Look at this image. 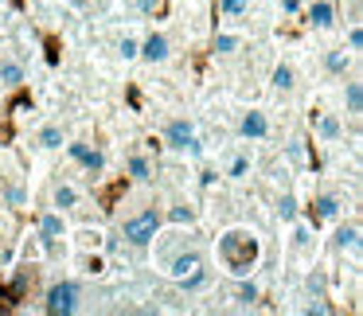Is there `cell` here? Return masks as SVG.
<instances>
[{
  "instance_id": "1",
  "label": "cell",
  "mask_w": 363,
  "mask_h": 316,
  "mask_svg": "<svg viewBox=\"0 0 363 316\" xmlns=\"http://www.w3.org/2000/svg\"><path fill=\"white\" fill-rule=\"evenodd\" d=\"M219 258L235 277L250 273L254 261H258V235H254V230H242V227L227 230V235L219 238Z\"/></svg>"
},
{
  "instance_id": "2",
  "label": "cell",
  "mask_w": 363,
  "mask_h": 316,
  "mask_svg": "<svg viewBox=\"0 0 363 316\" xmlns=\"http://www.w3.org/2000/svg\"><path fill=\"white\" fill-rule=\"evenodd\" d=\"M160 222H164V215H160L157 207H145V211H137V215H129V219H121V238H125L129 246H137V250H145V246L157 242Z\"/></svg>"
},
{
  "instance_id": "3",
  "label": "cell",
  "mask_w": 363,
  "mask_h": 316,
  "mask_svg": "<svg viewBox=\"0 0 363 316\" xmlns=\"http://www.w3.org/2000/svg\"><path fill=\"white\" fill-rule=\"evenodd\" d=\"M164 149L184 152V157H199V152H203V141L196 137L191 118H172V121H168V125H164Z\"/></svg>"
},
{
  "instance_id": "4",
  "label": "cell",
  "mask_w": 363,
  "mask_h": 316,
  "mask_svg": "<svg viewBox=\"0 0 363 316\" xmlns=\"http://www.w3.org/2000/svg\"><path fill=\"white\" fill-rule=\"evenodd\" d=\"M79 300H82V289L74 281H55L48 289V297H43V308L51 316H71V312H79Z\"/></svg>"
},
{
  "instance_id": "5",
  "label": "cell",
  "mask_w": 363,
  "mask_h": 316,
  "mask_svg": "<svg viewBox=\"0 0 363 316\" xmlns=\"http://www.w3.org/2000/svg\"><path fill=\"white\" fill-rule=\"evenodd\" d=\"M199 266H207V261H203V254H199L196 246H180V250L164 261V269H168V277H172V281H184V277L196 273Z\"/></svg>"
},
{
  "instance_id": "6",
  "label": "cell",
  "mask_w": 363,
  "mask_h": 316,
  "mask_svg": "<svg viewBox=\"0 0 363 316\" xmlns=\"http://www.w3.org/2000/svg\"><path fill=\"white\" fill-rule=\"evenodd\" d=\"M168 55H172V43H168V35H149V40H141V47H137V59L141 63H149V67H157V63H168Z\"/></svg>"
},
{
  "instance_id": "7",
  "label": "cell",
  "mask_w": 363,
  "mask_h": 316,
  "mask_svg": "<svg viewBox=\"0 0 363 316\" xmlns=\"http://www.w3.org/2000/svg\"><path fill=\"white\" fill-rule=\"evenodd\" d=\"M35 235H40L43 246H48V242H63V238H67V219H63V211H55V207H51V211H43Z\"/></svg>"
},
{
  "instance_id": "8",
  "label": "cell",
  "mask_w": 363,
  "mask_h": 316,
  "mask_svg": "<svg viewBox=\"0 0 363 316\" xmlns=\"http://www.w3.org/2000/svg\"><path fill=\"white\" fill-rule=\"evenodd\" d=\"M238 133H242L246 141H262V137H269V118L262 110H246L242 121H238Z\"/></svg>"
},
{
  "instance_id": "9",
  "label": "cell",
  "mask_w": 363,
  "mask_h": 316,
  "mask_svg": "<svg viewBox=\"0 0 363 316\" xmlns=\"http://www.w3.org/2000/svg\"><path fill=\"white\" fill-rule=\"evenodd\" d=\"M316 137H320L324 145L344 141V118H340V113H320V118H316Z\"/></svg>"
},
{
  "instance_id": "10",
  "label": "cell",
  "mask_w": 363,
  "mask_h": 316,
  "mask_svg": "<svg viewBox=\"0 0 363 316\" xmlns=\"http://www.w3.org/2000/svg\"><path fill=\"white\" fill-rule=\"evenodd\" d=\"M79 199H82V191L74 188V184H55V191H51V207H55V211H74V207H79Z\"/></svg>"
},
{
  "instance_id": "11",
  "label": "cell",
  "mask_w": 363,
  "mask_h": 316,
  "mask_svg": "<svg viewBox=\"0 0 363 316\" xmlns=\"http://www.w3.org/2000/svg\"><path fill=\"white\" fill-rule=\"evenodd\" d=\"M308 24H313L316 32H324V28L336 24V9H332V0H313V4H308Z\"/></svg>"
},
{
  "instance_id": "12",
  "label": "cell",
  "mask_w": 363,
  "mask_h": 316,
  "mask_svg": "<svg viewBox=\"0 0 363 316\" xmlns=\"http://www.w3.org/2000/svg\"><path fill=\"white\" fill-rule=\"evenodd\" d=\"M35 145H40V149H48V152L63 149V145H67V129L55 125V121H48V125H40V133H35Z\"/></svg>"
},
{
  "instance_id": "13",
  "label": "cell",
  "mask_w": 363,
  "mask_h": 316,
  "mask_svg": "<svg viewBox=\"0 0 363 316\" xmlns=\"http://www.w3.org/2000/svg\"><path fill=\"white\" fill-rule=\"evenodd\" d=\"M324 71H328V74H336V79H344V74L352 71V51H344V47L324 51Z\"/></svg>"
},
{
  "instance_id": "14",
  "label": "cell",
  "mask_w": 363,
  "mask_h": 316,
  "mask_svg": "<svg viewBox=\"0 0 363 316\" xmlns=\"http://www.w3.org/2000/svg\"><path fill=\"white\" fill-rule=\"evenodd\" d=\"M340 196H316V203H313V219L316 222H336L340 219Z\"/></svg>"
},
{
  "instance_id": "15",
  "label": "cell",
  "mask_w": 363,
  "mask_h": 316,
  "mask_svg": "<svg viewBox=\"0 0 363 316\" xmlns=\"http://www.w3.org/2000/svg\"><path fill=\"white\" fill-rule=\"evenodd\" d=\"M344 110H347V118H359L363 113V82L359 79L344 82Z\"/></svg>"
},
{
  "instance_id": "16",
  "label": "cell",
  "mask_w": 363,
  "mask_h": 316,
  "mask_svg": "<svg viewBox=\"0 0 363 316\" xmlns=\"http://www.w3.org/2000/svg\"><path fill=\"white\" fill-rule=\"evenodd\" d=\"M125 172L133 184H149L152 180V160L141 157V152H133V157H125Z\"/></svg>"
},
{
  "instance_id": "17",
  "label": "cell",
  "mask_w": 363,
  "mask_h": 316,
  "mask_svg": "<svg viewBox=\"0 0 363 316\" xmlns=\"http://www.w3.org/2000/svg\"><path fill=\"white\" fill-rule=\"evenodd\" d=\"M332 246H336L340 254L344 250H359V227H355V222H344V227H336V235H332Z\"/></svg>"
},
{
  "instance_id": "18",
  "label": "cell",
  "mask_w": 363,
  "mask_h": 316,
  "mask_svg": "<svg viewBox=\"0 0 363 316\" xmlns=\"http://www.w3.org/2000/svg\"><path fill=\"white\" fill-rule=\"evenodd\" d=\"M20 82H24V63L4 55L0 59V86H20Z\"/></svg>"
},
{
  "instance_id": "19",
  "label": "cell",
  "mask_w": 363,
  "mask_h": 316,
  "mask_svg": "<svg viewBox=\"0 0 363 316\" xmlns=\"http://www.w3.org/2000/svg\"><path fill=\"white\" fill-rule=\"evenodd\" d=\"M269 86H274L277 94H289V90L297 86V74H293V67H289V63H277L274 74H269Z\"/></svg>"
},
{
  "instance_id": "20",
  "label": "cell",
  "mask_w": 363,
  "mask_h": 316,
  "mask_svg": "<svg viewBox=\"0 0 363 316\" xmlns=\"http://www.w3.org/2000/svg\"><path fill=\"white\" fill-rule=\"evenodd\" d=\"M164 219L172 222V227H196V207L191 203H172Z\"/></svg>"
},
{
  "instance_id": "21",
  "label": "cell",
  "mask_w": 363,
  "mask_h": 316,
  "mask_svg": "<svg viewBox=\"0 0 363 316\" xmlns=\"http://www.w3.org/2000/svg\"><path fill=\"white\" fill-rule=\"evenodd\" d=\"M207 281H211V269H207V266H199L196 273H188L184 281H176V285H180L184 293H199V289H207Z\"/></svg>"
},
{
  "instance_id": "22",
  "label": "cell",
  "mask_w": 363,
  "mask_h": 316,
  "mask_svg": "<svg viewBox=\"0 0 363 316\" xmlns=\"http://www.w3.org/2000/svg\"><path fill=\"white\" fill-rule=\"evenodd\" d=\"M235 300H238V305H254V300H258V281H250V277H246L242 273V281H238L235 285Z\"/></svg>"
},
{
  "instance_id": "23",
  "label": "cell",
  "mask_w": 363,
  "mask_h": 316,
  "mask_svg": "<svg viewBox=\"0 0 363 316\" xmlns=\"http://www.w3.org/2000/svg\"><path fill=\"white\" fill-rule=\"evenodd\" d=\"M79 168H82L86 176H98V172L106 168V157H102V149H94V145H90V149H86V157L79 160Z\"/></svg>"
},
{
  "instance_id": "24",
  "label": "cell",
  "mask_w": 363,
  "mask_h": 316,
  "mask_svg": "<svg viewBox=\"0 0 363 316\" xmlns=\"http://www.w3.org/2000/svg\"><path fill=\"white\" fill-rule=\"evenodd\" d=\"M297 211H301L297 196H293V191H285V196L277 199V219H281V222H297Z\"/></svg>"
},
{
  "instance_id": "25",
  "label": "cell",
  "mask_w": 363,
  "mask_h": 316,
  "mask_svg": "<svg viewBox=\"0 0 363 316\" xmlns=\"http://www.w3.org/2000/svg\"><path fill=\"white\" fill-rule=\"evenodd\" d=\"M238 47H242V40H238L235 32H215V51H219V55H235Z\"/></svg>"
},
{
  "instance_id": "26",
  "label": "cell",
  "mask_w": 363,
  "mask_h": 316,
  "mask_svg": "<svg viewBox=\"0 0 363 316\" xmlns=\"http://www.w3.org/2000/svg\"><path fill=\"white\" fill-rule=\"evenodd\" d=\"M305 289H308V297H324V293H328V277H324L320 269H313V273L305 277Z\"/></svg>"
},
{
  "instance_id": "27",
  "label": "cell",
  "mask_w": 363,
  "mask_h": 316,
  "mask_svg": "<svg viewBox=\"0 0 363 316\" xmlns=\"http://www.w3.org/2000/svg\"><path fill=\"white\" fill-rule=\"evenodd\" d=\"M219 12H223V16H230V20H238V16L250 12V0H219Z\"/></svg>"
},
{
  "instance_id": "28",
  "label": "cell",
  "mask_w": 363,
  "mask_h": 316,
  "mask_svg": "<svg viewBox=\"0 0 363 316\" xmlns=\"http://www.w3.org/2000/svg\"><path fill=\"white\" fill-rule=\"evenodd\" d=\"M246 172H250V157H230V164H227L230 180H246Z\"/></svg>"
},
{
  "instance_id": "29",
  "label": "cell",
  "mask_w": 363,
  "mask_h": 316,
  "mask_svg": "<svg viewBox=\"0 0 363 316\" xmlns=\"http://www.w3.org/2000/svg\"><path fill=\"white\" fill-rule=\"evenodd\" d=\"M137 47H141L137 35H121V40H118V55L121 59H137Z\"/></svg>"
},
{
  "instance_id": "30",
  "label": "cell",
  "mask_w": 363,
  "mask_h": 316,
  "mask_svg": "<svg viewBox=\"0 0 363 316\" xmlns=\"http://www.w3.org/2000/svg\"><path fill=\"white\" fill-rule=\"evenodd\" d=\"M4 203H9V207H24L28 203L24 188H20V184H9V188H4Z\"/></svg>"
},
{
  "instance_id": "31",
  "label": "cell",
  "mask_w": 363,
  "mask_h": 316,
  "mask_svg": "<svg viewBox=\"0 0 363 316\" xmlns=\"http://www.w3.org/2000/svg\"><path fill=\"white\" fill-rule=\"evenodd\" d=\"M293 246H297V250H308V246H313V230L297 222V227H293Z\"/></svg>"
},
{
  "instance_id": "32",
  "label": "cell",
  "mask_w": 363,
  "mask_h": 316,
  "mask_svg": "<svg viewBox=\"0 0 363 316\" xmlns=\"http://www.w3.org/2000/svg\"><path fill=\"white\" fill-rule=\"evenodd\" d=\"M347 51H352V55H355V51H363V28H359V20L347 28Z\"/></svg>"
},
{
  "instance_id": "33",
  "label": "cell",
  "mask_w": 363,
  "mask_h": 316,
  "mask_svg": "<svg viewBox=\"0 0 363 316\" xmlns=\"http://www.w3.org/2000/svg\"><path fill=\"white\" fill-rule=\"evenodd\" d=\"M86 149H90V145H86V141H67V157H71V160H74V164H79V160H82V157H86Z\"/></svg>"
},
{
  "instance_id": "34",
  "label": "cell",
  "mask_w": 363,
  "mask_h": 316,
  "mask_svg": "<svg viewBox=\"0 0 363 316\" xmlns=\"http://www.w3.org/2000/svg\"><path fill=\"white\" fill-rule=\"evenodd\" d=\"M277 4H281L285 16H297V12H301V0H277Z\"/></svg>"
},
{
  "instance_id": "35",
  "label": "cell",
  "mask_w": 363,
  "mask_h": 316,
  "mask_svg": "<svg viewBox=\"0 0 363 316\" xmlns=\"http://www.w3.org/2000/svg\"><path fill=\"white\" fill-rule=\"evenodd\" d=\"M71 4H74V9H86V4H90V0H71Z\"/></svg>"
},
{
  "instance_id": "36",
  "label": "cell",
  "mask_w": 363,
  "mask_h": 316,
  "mask_svg": "<svg viewBox=\"0 0 363 316\" xmlns=\"http://www.w3.org/2000/svg\"><path fill=\"white\" fill-rule=\"evenodd\" d=\"M0 4H4V0H0Z\"/></svg>"
}]
</instances>
